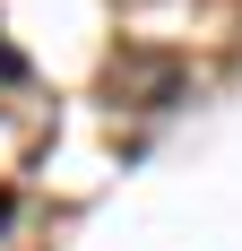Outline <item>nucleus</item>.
<instances>
[{
	"label": "nucleus",
	"mask_w": 242,
	"mask_h": 251,
	"mask_svg": "<svg viewBox=\"0 0 242 251\" xmlns=\"http://www.w3.org/2000/svg\"><path fill=\"white\" fill-rule=\"evenodd\" d=\"M182 87H191V78L173 70V61H121V70H113V96L139 104V113H173V104H182Z\"/></svg>",
	"instance_id": "nucleus-1"
},
{
	"label": "nucleus",
	"mask_w": 242,
	"mask_h": 251,
	"mask_svg": "<svg viewBox=\"0 0 242 251\" xmlns=\"http://www.w3.org/2000/svg\"><path fill=\"white\" fill-rule=\"evenodd\" d=\"M0 78H26V52H9V44H0Z\"/></svg>",
	"instance_id": "nucleus-2"
},
{
	"label": "nucleus",
	"mask_w": 242,
	"mask_h": 251,
	"mask_svg": "<svg viewBox=\"0 0 242 251\" xmlns=\"http://www.w3.org/2000/svg\"><path fill=\"white\" fill-rule=\"evenodd\" d=\"M9 217H18V200H9V191H0V226H9Z\"/></svg>",
	"instance_id": "nucleus-3"
}]
</instances>
